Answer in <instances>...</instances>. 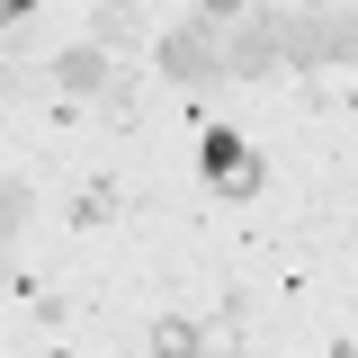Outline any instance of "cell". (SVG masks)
<instances>
[{
	"mask_svg": "<svg viewBox=\"0 0 358 358\" xmlns=\"http://www.w3.org/2000/svg\"><path fill=\"white\" fill-rule=\"evenodd\" d=\"M278 54L296 72H322V63H358V18L350 9H278Z\"/></svg>",
	"mask_w": 358,
	"mask_h": 358,
	"instance_id": "cell-1",
	"label": "cell"
},
{
	"mask_svg": "<svg viewBox=\"0 0 358 358\" xmlns=\"http://www.w3.org/2000/svg\"><path fill=\"white\" fill-rule=\"evenodd\" d=\"M162 72H171L179 90H215L224 72H233V54H224V27L197 9V18H179L171 36H162Z\"/></svg>",
	"mask_w": 358,
	"mask_h": 358,
	"instance_id": "cell-2",
	"label": "cell"
},
{
	"mask_svg": "<svg viewBox=\"0 0 358 358\" xmlns=\"http://www.w3.org/2000/svg\"><path fill=\"white\" fill-rule=\"evenodd\" d=\"M224 54H233V72H242V81L287 72V54H278V9H242V18L224 27Z\"/></svg>",
	"mask_w": 358,
	"mask_h": 358,
	"instance_id": "cell-3",
	"label": "cell"
},
{
	"mask_svg": "<svg viewBox=\"0 0 358 358\" xmlns=\"http://www.w3.org/2000/svg\"><path fill=\"white\" fill-rule=\"evenodd\" d=\"M206 179H215L224 197H251V188H260V162H251V143H242V134H206Z\"/></svg>",
	"mask_w": 358,
	"mask_h": 358,
	"instance_id": "cell-4",
	"label": "cell"
},
{
	"mask_svg": "<svg viewBox=\"0 0 358 358\" xmlns=\"http://www.w3.org/2000/svg\"><path fill=\"white\" fill-rule=\"evenodd\" d=\"M54 81L72 90V99H108V90H117V63H108V45H72V54L54 63Z\"/></svg>",
	"mask_w": 358,
	"mask_h": 358,
	"instance_id": "cell-5",
	"label": "cell"
},
{
	"mask_svg": "<svg viewBox=\"0 0 358 358\" xmlns=\"http://www.w3.org/2000/svg\"><path fill=\"white\" fill-rule=\"evenodd\" d=\"M134 36H143V18H134L126 0H99V9H90V45H108V54H126Z\"/></svg>",
	"mask_w": 358,
	"mask_h": 358,
	"instance_id": "cell-6",
	"label": "cell"
},
{
	"mask_svg": "<svg viewBox=\"0 0 358 358\" xmlns=\"http://www.w3.org/2000/svg\"><path fill=\"white\" fill-rule=\"evenodd\" d=\"M18 224H27V188H18L9 171H0V251L18 242Z\"/></svg>",
	"mask_w": 358,
	"mask_h": 358,
	"instance_id": "cell-7",
	"label": "cell"
},
{
	"mask_svg": "<svg viewBox=\"0 0 358 358\" xmlns=\"http://www.w3.org/2000/svg\"><path fill=\"white\" fill-rule=\"evenodd\" d=\"M152 358H197V322H162L152 331Z\"/></svg>",
	"mask_w": 358,
	"mask_h": 358,
	"instance_id": "cell-8",
	"label": "cell"
},
{
	"mask_svg": "<svg viewBox=\"0 0 358 358\" xmlns=\"http://www.w3.org/2000/svg\"><path fill=\"white\" fill-rule=\"evenodd\" d=\"M197 9H206L215 27H233V18H242V0H197Z\"/></svg>",
	"mask_w": 358,
	"mask_h": 358,
	"instance_id": "cell-9",
	"label": "cell"
},
{
	"mask_svg": "<svg viewBox=\"0 0 358 358\" xmlns=\"http://www.w3.org/2000/svg\"><path fill=\"white\" fill-rule=\"evenodd\" d=\"M18 9H36V0H0V27H9V18H18Z\"/></svg>",
	"mask_w": 358,
	"mask_h": 358,
	"instance_id": "cell-10",
	"label": "cell"
}]
</instances>
